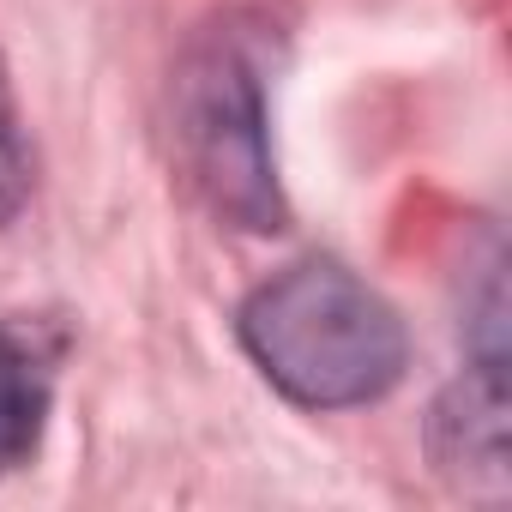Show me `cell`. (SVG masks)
<instances>
[{
  "label": "cell",
  "mask_w": 512,
  "mask_h": 512,
  "mask_svg": "<svg viewBox=\"0 0 512 512\" xmlns=\"http://www.w3.org/2000/svg\"><path fill=\"white\" fill-rule=\"evenodd\" d=\"M506 362H470L428 416V452L458 482H506Z\"/></svg>",
  "instance_id": "3957f363"
},
{
  "label": "cell",
  "mask_w": 512,
  "mask_h": 512,
  "mask_svg": "<svg viewBox=\"0 0 512 512\" xmlns=\"http://www.w3.org/2000/svg\"><path fill=\"white\" fill-rule=\"evenodd\" d=\"M169 151L187 193L229 229L272 235L290 223L272 121H266V79L235 37H205L181 55L169 85Z\"/></svg>",
  "instance_id": "7a4b0ae2"
},
{
  "label": "cell",
  "mask_w": 512,
  "mask_h": 512,
  "mask_svg": "<svg viewBox=\"0 0 512 512\" xmlns=\"http://www.w3.org/2000/svg\"><path fill=\"white\" fill-rule=\"evenodd\" d=\"M235 338L290 404L362 410L380 404L410 368V332L398 308L338 260H296L253 284Z\"/></svg>",
  "instance_id": "6da1fadb"
},
{
  "label": "cell",
  "mask_w": 512,
  "mask_h": 512,
  "mask_svg": "<svg viewBox=\"0 0 512 512\" xmlns=\"http://www.w3.org/2000/svg\"><path fill=\"white\" fill-rule=\"evenodd\" d=\"M49 404H55L49 344L19 320H0V476H13L37 458Z\"/></svg>",
  "instance_id": "277c9868"
},
{
  "label": "cell",
  "mask_w": 512,
  "mask_h": 512,
  "mask_svg": "<svg viewBox=\"0 0 512 512\" xmlns=\"http://www.w3.org/2000/svg\"><path fill=\"white\" fill-rule=\"evenodd\" d=\"M31 145H25V127H19V103H13V85H7V67H0V229H7L25 205H31Z\"/></svg>",
  "instance_id": "5b68a950"
}]
</instances>
